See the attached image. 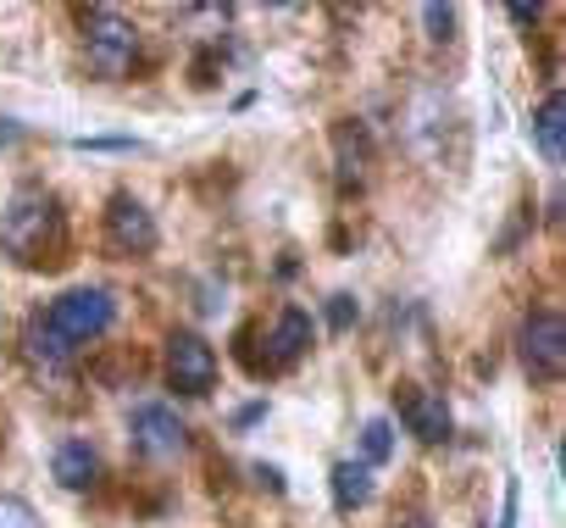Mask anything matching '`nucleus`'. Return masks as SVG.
I'll return each mask as SVG.
<instances>
[{"instance_id": "obj_1", "label": "nucleus", "mask_w": 566, "mask_h": 528, "mask_svg": "<svg viewBox=\"0 0 566 528\" xmlns=\"http://www.w3.org/2000/svg\"><path fill=\"white\" fill-rule=\"evenodd\" d=\"M0 245H7L18 261H29V268H56L62 250H67V222H62L56 195L23 184L7 200V211H0Z\"/></svg>"}, {"instance_id": "obj_2", "label": "nucleus", "mask_w": 566, "mask_h": 528, "mask_svg": "<svg viewBox=\"0 0 566 528\" xmlns=\"http://www.w3.org/2000/svg\"><path fill=\"white\" fill-rule=\"evenodd\" d=\"M45 323L56 329V340L62 345H73V351H84V345H95L112 323H117V301H112V290H95V284H84V290H67V296H56L51 307H45Z\"/></svg>"}, {"instance_id": "obj_3", "label": "nucleus", "mask_w": 566, "mask_h": 528, "mask_svg": "<svg viewBox=\"0 0 566 528\" xmlns=\"http://www.w3.org/2000/svg\"><path fill=\"white\" fill-rule=\"evenodd\" d=\"M84 51H90V68L101 79H123L139 56V29L123 12L95 7V12H84Z\"/></svg>"}, {"instance_id": "obj_4", "label": "nucleus", "mask_w": 566, "mask_h": 528, "mask_svg": "<svg viewBox=\"0 0 566 528\" xmlns=\"http://www.w3.org/2000/svg\"><path fill=\"white\" fill-rule=\"evenodd\" d=\"M516 345H522V367H527L538 384H555V379H560V367H566V323H560L555 307H533V312L522 318Z\"/></svg>"}, {"instance_id": "obj_5", "label": "nucleus", "mask_w": 566, "mask_h": 528, "mask_svg": "<svg viewBox=\"0 0 566 528\" xmlns=\"http://www.w3.org/2000/svg\"><path fill=\"white\" fill-rule=\"evenodd\" d=\"M128 445H134L139 456H150V462H167V456H178V451L189 445V428H184V417H178L172 406L145 401V406L128 412Z\"/></svg>"}, {"instance_id": "obj_6", "label": "nucleus", "mask_w": 566, "mask_h": 528, "mask_svg": "<svg viewBox=\"0 0 566 528\" xmlns=\"http://www.w3.org/2000/svg\"><path fill=\"white\" fill-rule=\"evenodd\" d=\"M167 384L178 395H211V384H217V351L200 334H189V329L167 334Z\"/></svg>"}, {"instance_id": "obj_7", "label": "nucleus", "mask_w": 566, "mask_h": 528, "mask_svg": "<svg viewBox=\"0 0 566 528\" xmlns=\"http://www.w3.org/2000/svg\"><path fill=\"white\" fill-rule=\"evenodd\" d=\"M106 245H112L117 256H150V250H156V217L145 211L139 195L117 189V195L106 200Z\"/></svg>"}, {"instance_id": "obj_8", "label": "nucleus", "mask_w": 566, "mask_h": 528, "mask_svg": "<svg viewBox=\"0 0 566 528\" xmlns=\"http://www.w3.org/2000/svg\"><path fill=\"white\" fill-rule=\"evenodd\" d=\"M395 412L406 417V428H411L422 445H444V439H450V401H444L439 390L395 384Z\"/></svg>"}, {"instance_id": "obj_9", "label": "nucleus", "mask_w": 566, "mask_h": 528, "mask_svg": "<svg viewBox=\"0 0 566 528\" xmlns=\"http://www.w3.org/2000/svg\"><path fill=\"white\" fill-rule=\"evenodd\" d=\"M312 340H317L312 318H306L301 307H283V312L272 318V334H266V367H295V362L312 351ZM266 367H261V373H266Z\"/></svg>"}, {"instance_id": "obj_10", "label": "nucleus", "mask_w": 566, "mask_h": 528, "mask_svg": "<svg viewBox=\"0 0 566 528\" xmlns=\"http://www.w3.org/2000/svg\"><path fill=\"white\" fill-rule=\"evenodd\" d=\"M23 356L34 362V373L56 379V373H67V367H73V356H78V351L56 340V329L45 323V312H34V318H29V329H23Z\"/></svg>"}, {"instance_id": "obj_11", "label": "nucleus", "mask_w": 566, "mask_h": 528, "mask_svg": "<svg viewBox=\"0 0 566 528\" xmlns=\"http://www.w3.org/2000/svg\"><path fill=\"white\" fill-rule=\"evenodd\" d=\"M51 473H56L62 489H95L101 484V456H95L90 439H62L51 451Z\"/></svg>"}, {"instance_id": "obj_12", "label": "nucleus", "mask_w": 566, "mask_h": 528, "mask_svg": "<svg viewBox=\"0 0 566 528\" xmlns=\"http://www.w3.org/2000/svg\"><path fill=\"white\" fill-rule=\"evenodd\" d=\"M560 117H566V101H560V90H549L533 112V145H538L544 162H560V151H566V123Z\"/></svg>"}, {"instance_id": "obj_13", "label": "nucleus", "mask_w": 566, "mask_h": 528, "mask_svg": "<svg viewBox=\"0 0 566 528\" xmlns=\"http://www.w3.org/2000/svg\"><path fill=\"white\" fill-rule=\"evenodd\" d=\"M328 484H334V506H339V511H361V506L373 500V489H378L367 462H334Z\"/></svg>"}, {"instance_id": "obj_14", "label": "nucleus", "mask_w": 566, "mask_h": 528, "mask_svg": "<svg viewBox=\"0 0 566 528\" xmlns=\"http://www.w3.org/2000/svg\"><path fill=\"white\" fill-rule=\"evenodd\" d=\"M395 456V428H389V417H367V428H361V462L367 467H384Z\"/></svg>"}, {"instance_id": "obj_15", "label": "nucleus", "mask_w": 566, "mask_h": 528, "mask_svg": "<svg viewBox=\"0 0 566 528\" xmlns=\"http://www.w3.org/2000/svg\"><path fill=\"white\" fill-rule=\"evenodd\" d=\"M0 528H40V511L23 495H0Z\"/></svg>"}, {"instance_id": "obj_16", "label": "nucleus", "mask_w": 566, "mask_h": 528, "mask_svg": "<svg viewBox=\"0 0 566 528\" xmlns=\"http://www.w3.org/2000/svg\"><path fill=\"white\" fill-rule=\"evenodd\" d=\"M323 318H328V329H334V334H345V329H356V318H361V307H356V296H328V307H323Z\"/></svg>"}, {"instance_id": "obj_17", "label": "nucleus", "mask_w": 566, "mask_h": 528, "mask_svg": "<svg viewBox=\"0 0 566 528\" xmlns=\"http://www.w3.org/2000/svg\"><path fill=\"white\" fill-rule=\"evenodd\" d=\"M422 23L433 29V40H455V7H422Z\"/></svg>"}, {"instance_id": "obj_18", "label": "nucleus", "mask_w": 566, "mask_h": 528, "mask_svg": "<svg viewBox=\"0 0 566 528\" xmlns=\"http://www.w3.org/2000/svg\"><path fill=\"white\" fill-rule=\"evenodd\" d=\"M73 145H78V151H139V139H123V134H117V139H112V134H101V139H73Z\"/></svg>"}, {"instance_id": "obj_19", "label": "nucleus", "mask_w": 566, "mask_h": 528, "mask_svg": "<svg viewBox=\"0 0 566 528\" xmlns=\"http://www.w3.org/2000/svg\"><path fill=\"white\" fill-rule=\"evenodd\" d=\"M250 473H255V484H261V489H272V495H283V473H277V467H266V462H255Z\"/></svg>"}, {"instance_id": "obj_20", "label": "nucleus", "mask_w": 566, "mask_h": 528, "mask_svg": "<svg viewBox=\"0 0 566 528\" xmlns=\"http://www.w3.org/2000/svg\"><path fill=\"white\" fill-rule=\"evenodd\" d=\"M516 495H522V489H516V478H511V484H505V506H500V522H494V528H516Z\"/></svg>"}, {"instance_id": "obj_21", "label": "nucleus", "mask_w": 566, "mask_h": 528, "mask_svg": "<svg viewBox=\"0 0 566 528\" xmlns=\"http://www.w3.org/2000/svg\"><path fill=\"white\" fill-rule=\"evenodd\" d=\"M261 417H266V401H250V406L233 412V428H250V423H261Z\"/></svg>"}, {"instance_id": "obj_22", "label": "nucleus", "mask_w": 566, "mask_h": 528, "mask_svg": "<svg viewBox=\"0 0 566 528\" xmlns=\"http://www.w3.org/2000/svg\"><path fill=\"white\" fill-rule=\"evenodd\" d=\"M511 23H538V7H511Z\"/></svg>"}, {"instance_id": "obj_23", "label": "nucleus", "mask_w": 566, "mask_h": 528, "mask_svg": "<svg viewBox=\"0 0 566 528\" xmlns=\"http://www.w3.org/2000/svg\"><path fill=\"white\" fill-rule=\"evenodd\" d=\"M18 134H23V128H18V123H12V117H0V145H12V139H18Z\"/></svg>"}, {"instance_id": "obj_24", "label": "nucleus", "mask_w": 566, "mask_h": 528, "mask_svg": "<svg viewBox=\"0 0 566 528\" xmlns=\"http://www.w3.org/2000/svg\"><path fill=\"white\" fill-rule=\"evenodd\" d=\"M400 528H433V522H428V517H406Z\"/></svg>"}]
</instances>
